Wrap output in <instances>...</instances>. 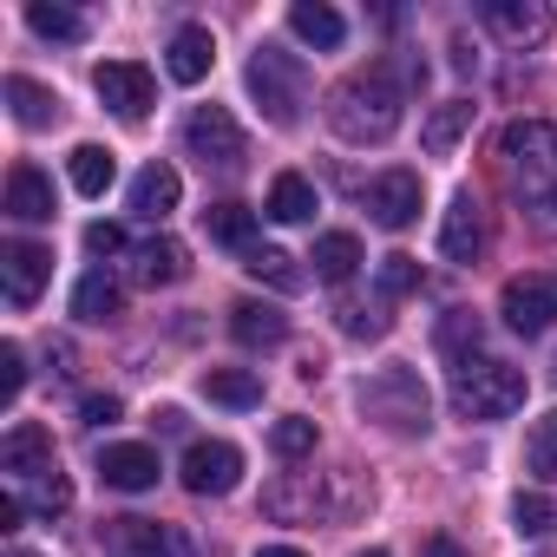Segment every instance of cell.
Masks as SVG:
<instances>
[{
  "label": "cell",
  "instance_id": "obj_2",
  "mask_svg": "<svg viewBox=\"0 0 557 557\" xmlns=\"http://www.w3.org/2000/svg\"><path fill=\"white\" fill-rule=\"evenodd\" d=\"M498 158L511 171V190L524 210H537V223H557V125L544 119H518L498 132Z\"/></svg>",
  "mask_w": 557,
  "mask_h": 557
},
{
  "label": "cell",
  "instance_id": "obj_17",
  "mask_svg": "<svg viewBox=\"0 0 557 557\" xmlns=\"http://www.w3.org/2000/svg\"><path fill=\"white\" fill-rule=\"evenodd\" d=\"M158 472H164V466H158L151 446H132V440H125V446H106V453H99V485H112V492H151Z\"/></svg>",
  "mask_w": 557,
  "mask_h": 557
},
{
  "label": "cell",
  "instance_id": "obj_6",
  "mask_svg": "<svg viewBox=\"0 0 557 557\" xmlns=\"http://www.w3.org/2000/svg\"><path fill=\"white\" fill-rule=\"evenodd\" d=\"M184 151H190L203 171L230 177V171H243V158H249V138H243V125H236L223 106H197V112L184 119Z\"/></svg>",
  "mask_w": 557,
  "mask_h": 557
},
{
  "label": "cell",
  "instance_id": "obj_35",
  "mask_svg": "<svg viewBox=\"0 0 557 557\" xmlns=\"http://www.w3.org/2000/svg\"><path fill=\"white\" fill-rule=\"evenodd\" d=\"M27 27H34L40 40H60V47H79V40H86V14L47 8V0H34V8H27Z\"/></svg>",
  "mask_w": 557,
  "mask_h": 557
},
{
  "label": "cell",
  "instance_id": "obj_7",
  "mask_svg": "<svg viewBox=\"0 0 557 557\" xmlns=\"http://www.w3.org/2000/svg\"><path fill=\"white\" fill-rule=\"evenodd\" d=\"M498 315H505V329L511 335H544L550 322H557V269H524V275H511V283L498 289Z\"/></svg>",
  "mask_w": 557,
  "mask_h": 557
},
{
  "label": "cell",
  "instance_id": "obj_38",
  "mask_svg": "<svg viewBox=\"0 0 557 557\" xmlns=\"http://www.w3.org/2000/svg\"><path fill=\"white\" fill-rule=\"evenodd\" d=\"M269 446H275V459H309L315 453V420H302V413L275 420L269 426Z\"/></svg>",
  "mask_w": 557,
  "mask_h": 557
},
{
  "label": "cell",
  "instance_id": "obj_15",
  "mask_svg": "<svg viewBox=\"0 0 557 557\" xmlns=\"http://www.w3.org/2000/svg\"><path fill=\"white\" fill-rule=\"evenodd\" d=\"M53 433L47 426H14L8 440H0V472H8V485H27L40 472H53Z\"/></svg>",
  "mask_w": 557,
  "mask_h": 557
},
{
  "label": "cell",
  "instance_id": "obj_36",
  "mask_svg": "<svg viewBox=\"0 0 557 557\" xmlns=\"http://www.w3.org/2000/svg\"><path fill=\"white\" fill-rule=\"evenodd\" d=\"M524 459H531V472H537L544 485H557V407L531 420V440H524Z\"/></svg>",
  "mask_w": 557,
  "mask_h": 557
},
{
  "label": "cell",
  "instance_id": "obj_14",
  "mask_svg": "<svg viewBox=\"0 0 557 557\" xmlns=\"http://www.w3.org/2000/svg\"><path fill=\"white\" fill-rule=\"evenodd\" d=\"M440 256H446V262H479V256H485V210H479V197H472V190H459V197L446 203Z\"/></svg>",
  "mask_w": 557,
  "mask_h": 557
},
{
  "label": "cell",
  "instance_id": "obj_5",
  "mask_svg": "<svg viewBox=\"0 0 557 557\" xmlns=\"http://www.w3.org/2000/svg\"><path fill=\"white\" fill-rule=\"evenodd\" d=\"M453 407H459L466 420H505V413L524 407V374L505 368V361H485V355H479L472 368L453 374Z\"/></svg>",
  "mask_w": 557,
  "mask_h": 557
},
{
  "label": "cell",
  "instance_id": "obj_28",
  "mask_svg": "<svg viewBox=\"0 0 557 557\" xmlns=\"http://www.w3.org/2000/svg\"><path fill=\"white\" fill-rule=\"evenodd\" d=\"M66 177H73V190H79V197H106V190H112V177H119V158H112L106 145H73Z\"/></svg>",
  "mask_w": 557,
  "mask_h": 557
},
{
  "label": "cell",
  "instance_id": "obj_9",
  "mask_svg": "<svg viewBox=\"0 0 557 557\" xmlns=\"http://www.w3.org/2000/svg\"><path fill=\"white\" fill-rule=\"evenodd\" d=\"M92 92H99L119 119H145V112L158 106V79H151V66H138V60H106V66L92 73Z\"/></svg>",
  "mask_w": 557,
  "mask_h": 557
},
{
  "label": "cell",
  "instance_id": "obj_11",
  "mask_svg": "<svg viewBox=\"0 0 557 557\" xmlns=\"http://www.w3.org/2000/svg\"><path fill=\"white\" fill-rule=\"evenodd\" d=\"M361 203L381 230H407L420 216V171H381L361 184Z\"/></svg>",
  "mask_w": 557,
  "mask_h": 557
},
{
  "label": "cell",
  "instance_id": "obj_23",
  "mask_svg": "<svg viewBox=\"0 0 557 557\" xmlns=\"http://www.w3.org/2000/svg\"><path fill=\"white\" fill-rule=\"evenodd\" d=\"M472 99H446V106H433L426 112V125H420V145H426V158H453V145L472 132Z\"/></svg>",
  "mask_w": 557,
  "mask_h": 557
},
{
  "label": "cell",
  "instance_id": "obj_41",
  "mask_svg": "<svg viewBox=\"0 0 557 557\" xmlns=\"http://www.w3.org/2000/svg\"><path fill=\"white\" fill-rule=\"evenodd\" d=\"M21 387H27V355H21V342H0V407H14Z\"/></svg>",
  "mask_w": 557,
  "mask_h": 557
},
{
  "label": "cell",
  "instance_id": "obj_33",
  "mask_svg": "<svg viewBox=\"0 0 557 557\" xmlns=\"http://www.w3.org/2000/svg\"><path fill=\"white\" fill-rule=\"evenodd\" d=\"M203 394H210L216 407H236V413H243V407L262 400V381H256L249 368H210V374H203Z\"/></svg>",
  "mask_w": 557,
  "mask_h": 557
},
{
  "label": "cell",
  "instance_id": "obj_45",
  "mask_svg": "<svg viewBox=\"0 0 557 557\" xmlns=\"http://www.w3.org/2000/svg\"><path fill=\"white\" fill-rule=\"evenodd\" d=\"M47 361H53V374H60V381H73V348H66V342H53V348H47Z\"/></svg>",
  "mask_w": 557,
  "mask_h": 557
},
{
  "label": "cell",
  "instance_id": "obj_27",
  "mask_svg": "<svg viewBox=\"0 0 557 557\" xmlns=\"http://www.w3.org/2000/svg\"><path fill=\"white\" fill-rule=\"evenodd\" d=\"M203 230H210V243H223V249H256V210L249 203H236V197H223V203H210L203 210Z\"/></svg>",
  "mask_w": 557,
  "mask_h": 557
},
{
  "label": "cell",
  "instance_id": "obj_49",
  "mask_svg": "<svg viewBox=\"0 0 557 557\" xmlns=\"http://www.w3.org/2000/svg\"><path fill=\"white\" fill-rule=\"evenodd\" d=\"M361 557H387V550H361Z\"/></svg>",
  "mask_w": 557,
  "mask_h": 557
},
{
  "label": "cell",
  "instance_id": "obj_18",
  "mask_svg": "<svg viewBox=\"0 0 557 557\" xmlns=\"http://www.w3.org/2000/svg\"><path fill=\"white\" fill-rule=\"evenodd\" d=\"M210 66H216V40H210V27H177L171 47H164V73H171L177 86H197V79H210Z\"/></svg>",
  "mask_w": 557,
  "mask_h": 557
},
{
  "label": "cell",
  "instance_id": "obj_31",
  "mask_svg": "<svg viewBox=\"0 0 557 557\" xmlns=\"http://www.w3.org/2000/svg\"><path fill=\"white\" fill-rule=\"evenodd\" d=\"M315 275L322 283H348V275L361 269V236L355 230H329V236H315Z\"/></svg>",
  "mask_w": 557,
  "mask_h": 557
},
{
  "label": "cell",
  "instance_id": "obj_19",
  "mask_svg": "<svg viewBox=\"0 0 557 557\" xmlns=\"http://www.w3.org/2000/svg\"><path fill=\"white\" fill-rule=\"evenodd\" d=\"M262 511L269 518H322L329 511V492L315 485V472H289V479H275L262 492Z\"/></svg>",
  "mask_w": 557,
  "mask_h": 557
},
{
  "label": "cell",
  "instance_id": "obj_24",
  "mask_svg": "<svg viewBox=\"0 0 557 557\" xmlns=\"http://www.w3.org/2000/svg\"><path fill=\"white\" fill-rule=\"evenodd\" d=\"M8 106H14V119L27 125V132H47L53 119H60V92H47L40 79H27V73H8Z\"/></svg>",
  "mask_w": 557,
  "mask_h": 557
},
{
  "label": "cell",
  "instance_id": "obj_22",
  "mask_svg": "<svg viewBox=\"0 0 557 557\" xmlns=\"http://www.w3.org/2000/svg\"><path fill=\"white\" fill-rule=\"evenodd\" d=\"M243 269L256 275V283H269L275 296H302V289H309V269H302L289 249H269V243H256V249L243 256Z\"/></svg>",
  "mask_w": 557,
  "mask_h": 557
},
{
  "label": "cell",
  "instance_id": "obj_43",
  "mask_svg": "<svg viewBox=\"0 0 557 557\" xmlns=\"http://www.w3.org/2000/svg\"><path fill=\"white\" fill-rule=\"evenodd\" d=\"M119 413H125L119 394H86V400H79V420H86V426H112Z\"/></svg>",
  "mask_w": 557,
  "mask_h": 557
},
{
  "label": "cell",
  "instance_id": "obj_16",
  "mask_svg": "<svg viewBox=\"0 0 557 557\" xmlns=\"http://www.w3.org/2000/svg\"><path fill=\"white\" fill-rule=\"evenodd\" d=\"M184 269H190V256H184V243L177 236H151V243H138L132 249V283L138 289H171V283H184Z\"/></svg>",
  "mask_w": 557,
  "mask_h": 557
},
{
  "label": "cell",
  "instance_id": "obj_34",
  "mask_svg": "<svg viewBox=\"0 0 557 557\" xmlns=\"http://www.w3.org/2000/svg\"><path fill=\"white\" fill-rule=\"evenodd\" d=\"M8 492H21V505L27 511H40V518H60L66 505H73V479L53 466V472H40V479H27V485H8Z\"/></svg>",
  "mask_w": 557,
  "mask_h": 557
},
{
  "label": "cell",
  "instance_id": "obj_47",
  "mask_svg": "<svg viewBox=\"0 0 557 557\" xmlns=\"http://www.w3.org/2000/svg\"><path fill=\"white\" fill-rule=\"evenodd\" d=\"M453 66H459V73H472V66H479V53H472L466 40H453Z\"/></svg>",
  "mask_w": 557,
  "mask_h": 557
},
{
  "label": "cell",
  "instance_id": "obj_50",
  "mask_svg": "<svg viewBox=\"0 0 557 557\" xmlns=\"http://www.w3.org/2000/svg\"><path fill=\"white\" fill-rule=\"evenodd\" d=\"M14 557H40V550H14Z\"/></svg>",
  "mask_w": 557,
  "mask_h": 557
},
{
  "label": "cell",
  "instance_id": "obj_42",
  "mask_svg": "<svg viewBox=\"0 0 557 557\" xmlns=\"http://www.w3.org/2000/svg\"><path fill=\"white\" fill-rule=\"evenodd\" d=\"M86 249L92 256H132V243H125L119 223H86Z\"/></svg>",
  "mask_w": 557,
  "mask_h": 557
},
{
  "label": "cell",
  "instance_id": "obj_20",
  "mask_svg": "<svg viewBox=\"0 0 557 557\" xmlns=\"http://www.w3.org/2000/svg\"><path fill=\"white\" fill-rule=\"evenodd\" d=\"M8 216L14 223H47L53 216V177L40 164H14L8 171Z\"/></svg>",
  "mask_w": 557,
  "mask_h": 557
},
{
  "label": "cell",
  "instance_id": "obj_10",
  "mask_svg": "<svg viewBox=\"0 0 557 557\" xmlns=\"http://www.w3.org/2000/svg\"><path fill=\"white\" fill-rule=\"evenodd\" d=\"M236 479H243V453H236L230 440H197V446L184 453V492L223 498V492H236Z\"/></svg>",
  "mask_w": 557,
  "mask_h": 557
},
{
  "label": "cell",
  "instance_id": "obj_48",
  "mask_svg": "<svg viewBox=\"0 0 557 557\" xmlns=\"http://www.w3.org/2000/svg\"><path fill=\"white\" fill-rule=\"evenodd\" d=\"M256 557H302V550H296V544H262Z\"/></svg>",
  "mask_w": 557,
  "mask_h": 557
},
{
  "label": "cell",
  "instance_id": "obj_29",
  "mask_svg": "<svg viewBox=\"0 0 557 557\" xmlns=\"http://www.w3.org/2000/svg\"><path fill=\"white\" fill-rule=\"evenodd\" d=\"M479 342H485V322H479L472 309H446V315H440V355L453 361V374H459V368H472Z\"/></svg>",
  "mask_w": 557,
  "mask_h": 557
},
{
  "label": "cell",
  "instance_id": "obj_40",
  "mask_svg": "<svg viewBox=\"0 0 557 557\" xmlns=\"http://www.w3.org/2000/svg\"><path fill=\"white\" fill-rule=\"evenodd\" d=\"M335 322H342V335H355V342H381V335H387V315H381V309H361V302H342Z\"/></svg>",
  "mask_w": 557,
  "mask_h": 557
},
{
  "label": "cell",
  "instance_id": "obj_32",
  "mask_svg": "<svg viewBox=\"0 0 557 557\" xmlns=\"http://www.w3.org/2000/svg\"><path fill=\"white\" fill-rule=\"evenodd\" d=\"M269 216L275 223H309L315 216V184L302 171H283V177L269 184Z\"/></svg>",
  "mask_w": 557,
  "mask_h": 557
},
{
  "label": "cell",
  "instance_id": "obj_13",
  "mask_svg": "<svg viewBox=\"0 0 557 557\" xmlns=\"http://www.w3.org/2000/svg\"><path fill=\"white\" fill-rule=\"evenodd\" d=\"M479 21H485L505 47H537V40L550 34V8H544V0H485Z\"/></svg>",
  "mask_w": 557,
  "mask_h": 557
},
{
  "label": "cell",
  "instance_id": "obj_39",
  "mask_svg": "<svg viewBox=\"0 0 557 557\" xmlns=\"http://www.w3.org/2000/svg\"><path fill=\"white\" fill-rule=\"evenodd\" d=\"M550 524H557V511H550L544 492H518V498H511V531H518V537H537V531H550Z\"/></svg>",
  "mask_w": 557,
  "mask_h": 557
},
{
  "label": "cell",
  "instance_id": "obj_3",
  "mask_svg": "<svg viewBox=\"0 0 557 557\" xmlns=\"http://www.w3.org/2000/svg\"><path fill=\"white\" fill-rule=\"evenodd\" d=\"M355 400H361V413H368L374 426H387L394 440H420V433L433 426V394H426V381H420L407 361L368 374Z\"/></svg>",
  "mask_w": 557,
  "mask_h": 557
},
{
  "label": "cell",
  "instance_id": "obj_44",
  "mask_svg": "<svg viewBox=\"0 0 557 557\" xmlns=\"http://www.w3.org/2000/svg\"><path fill=\"white\" fill-rule=\"evenodd\" d=\"M21 518H27L21 492H0V531H21Z\"/></svg>",
  "mask_w": 557,
  "mask_h": 557
},
{
  "label": "cell",
  "instance_id": "obj_21",
  "mask_svg": "<svg viewBox=\"0 0 557 557\" xmlns=\"http://www.w3.org/2000/svg\"><path fill=\"white\" fill-rule=\"evenodd\" d=\"M177 197H184V184H177L171 164H145L132 177V216H145V223H164L177 210Z\"/></svg>",
  "mask_w": 557,
  "mask_h": 557
},
{
  "label": "cell",
  "instance_id": "obj_4",
  "mask_svg": "<svg viewBox=\"0 0 557 557\" xmlns=\"http://www.w3.org/2000/svg\"><path fill=\"white\" fill-rule=\"evenodd\" d=\"M249 92H256V106H262V119L269 125H296L302 119V106H309V66L296 60V53H283V47H256V60H249Z\"/></svg>",
  "mask_w": 557,
  "mask_h": 557
},
{
  "label": "cell",
  "instance_id": "obj_26",
  "mask_svg": "<svg viewBox=\"0 0 557 557\" xmlns=\"http://www.w3.org/2000/svg\"><path fill=\"white\" fill-rule=\"evenodd\" d=\"M230 335H236L243 348H275V342L289 335V315L269 309V302H236V309H230Z\"/></svg>",
  "mask_w": 557,
  "mask_h": 557
},
{
  "label": "cell",
  "instance_id": "obj_46",
  "mask_svg": "<svg viewBox=\"0 0 557 557\" xmlns=\"http://www.w3.org/2000/svg\"><path fill=\"white\" fill-rule=\"evenodd\" d=\"M420 557H466V550H459L453 537H426V550H420Z\"/></svg>",
  "mask_w": 557,
  "mask_h": 557
},
{
  "label": "cell",
  "instance_id": "obj_1",
  "mask_svg": "<svg viewBox=\"0 0 557 557\" xmlns=\"http://www.w3.org/2000/svg\"><path fill=\"white\" fill-rule=\"evenodd\" d=\"M400 106H407V86L381 60V66H368V73H355V79H342L329 92V125L348 145H387L400 132Z\"/></svg>",
  "mask_w": 557,
  "mask_h": 557
},
{
  "label": "cell",
  "instance_id": "obj_25",
  "mask_svg": "<svg viewBox=\"0 0 557 557\" xmlns=\"http://www.w3.org/2000/svg\"><path fill=\"white\" fill-rule=\"evenodd\" d=\"M289 27H296V40H309V47H322V53H335V47L348 40V21L329 8V0H296V8H289Z\"/></svg>",
  "mask_w": 557,
  "mask_h": 557
},
{
  "label": "cell",
  "instance_id": "obj_30",
  "mask_svg": "<svg viewBox=\"0 0 557 557\" xmlns=\"http://www.w3.org/2000/svg\"><path fill=\"white\" fill-rule=\"evenodd\" d=\"M119 309H125V289L112 283L106 269L79 275V289H73V315H79V322H92V329H99V322H112Z\"/></svg>",
  "mask_w": 557,
  "mask_h": 557
},
{
  "label": "cell",
  "instance_id": "obj_8",
  "mask_svg": "<svg viewBox=\"0 0 557 557\" xmlns=\"http://www.w3.org/2000/svg\"><path fill=\"white\" fill-rule=\"evenodd\" d=\"M99 544H106V557H197L190 531H177L164 518H106Z\"/></svg>",
  "mask_w": 557,
  "mask_h": 557
},
{
  "label": "cell",
  "instance_id": "obj_37",
  "mask_svg": "<svg viewBox=\"0 0 557 557\" xmlns=\"http://www.w3.org/2000/svg\"><path fill=\"white\" fill-rule=\"evenodd\" d=\"M374 289H381V302H400V296H413V289H420V262H413V256H381V269H374Z\"/></svg>",
  "mask_w": 557,
  "mask_h": 557
},
{
  "label": "cell",
  "instance_id": "obj_12",
  "mask_svg": "<svg viewBox=\"0 0 557 557\" xmlns=\"http://www.w3.org/2000/svg\"><path fill=\"white\" fill-rule=\"evenodd\" d=\"M47 275H53V249L21 243V236L0 249V283H8V302H14V309H34V302H40Z\"/></svg>",
  "mask_w": 557,
  "mask_h": 557
}]
</instances>
